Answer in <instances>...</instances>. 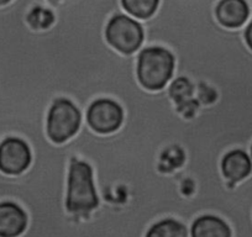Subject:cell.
Returning <instances> with one entry per match:
<instances>
[{"mask_svg": "<svg viewBox=\"0 0 252 237\" xmlns=\"http://www.w3.org/2000/svg\"><path fill=\"white\" fill-rule=\"evenodd\" d=\"M29 227V215L20 204L0 202V237H20Z\"/></svg>", "mask_w": 252, "mask_h": 237, "instance_id": "obj_7", "label": "cell"}, {"mask_svg": "<svg viewBox=\"0 0 252 237\" xmlns=\"http://www.w3.org/2000/svg\"><path fill=\"white\" fill-rule=\"evenodd\" d=\"M63 1H64V0H42V3H41L40 5L52 6V5H56V4L63 3Z\"/></svg>", "mask_w": 252, "mask_h": 237, "instance_id": "obj_14", "label": "cell"}, {"mask_svg": "<svg viewBox=\"0 0 252 237\" xmlns=\"http://www.w3.org/2000/svg\"><path fill=\"white\" fill-rule=\"evenodd\" d=\"M244 41L247 47L252 51V20L245 25L244 28Z\"/></svg>", "mask_w": 252, "mask_h": 237, "instance_id": "obj_13", "label": "cell"}, {"mask_svg": "<svg viewBox=\"0 0 252 237\" xmlns=\"http://www.w3.org/2000/svg\"><path fill=\"white\" fill-rule=\"evenodd\" d=\"M214 15L222 28L244 29L250 20V5L246 0H220L215 6Z\"/></svg>", "mask_w": 252, "mask_h": 237, "instance_id": "obj_8", "label": "cell"}, {"mask_svg": "<svg viewBox=\"0 0 252 237\" xmlns=\"http://www.w3.org/2000/svg\"><path fill=\"white\" fill-rule=\"evenodd\" d=\"M250 157H251V159H252V145H251V147H250Z\"/></svg>", "mask_w": 252, "mask_h": 237, "instance_id": "obj_16", "label": "cell"}, {"mask_svg": "<svg viewBox=\"0 0 252 237\" xmlns=\"http://www.w3.org/2000/svg\"><path fill=\"white\" fill-rule=\"evenodd\" d=\"M144 237H190L189 229L174 217L158 220L147 229Z\"/></svg>", "mask_w": 252, "mask_h": 237, "instance_id": "obj_10", "label": "cell"}, {"mask_svg": "<svg viewBox=\"0 0 252 237\" xmlns=\"http://www.w3.org/2000/svg\"><path fill=\"white\" fill-rule=\"evenodd\" d=\"M136 78L149 91L163 90L173 79L176 58L163 46H147L136 53Z\"/></svg>", "mask_w": 252, "mask_h": 237, "instance_id": "obj_2", "label": "cell"}, {"mask_svg": "<svg viewBox=\"0 0 252 237\" xmlns=\"http://www.w3.org/2000/svg\"><path fill=\"white\" fill-rule=\"evenodd\" d=\"M83 114L73 100L55 99L46 115V135L55 145H63L77 136L83 124Z\"/></svg>", "mask_w": 252, "mask_h": 237, "instance_id": "obj_3", "label": "cell"}, {"mask_svg": "<svg viewBox=\"0 0 252 237\" xmlns=\"http://www.w3.org/2000/svg\"><path fill=\"white\" fill-rule=\"evenodd\" d=\"M14 1V0H0V8H3V6L9 5V4Z\"/></svg>", "mask_w": 252, "mask_h": 237, "instance_id": "obj_15", "label": "cell"}, {"mask_svg": "<svg viewBox=\"0 0 252 237\" xmlns=\"http://www.w3.org/2000/svg\"><path fill=\"white\" fill-rule=\"evenodd\" d=\"M32 164V151L19 136H8L0 141V172L16 177L25 173Z\"/></svg>", "mask_w": 252, "mask_h": 237, "instance_id": "obj_5", "label": "cell"}, {"mask_svg": "<svg viewBox=\"0 0 252 237\" xmlns=\"http://www.w3.org/2000/svg\"><path fill=\"white\" fill-rule=\"evenodd\" d=\"M220 172L230 189L244 182L252 174V159L250 153L242 148L227 151L220 161Z\"/></svg>", "mask_w": 252, "mask_h": 237, "instance_id": "obj_6", "label": "cell"}, {"mask_svg": "<svg viewBox=\"0 0 252 237\" xmlns=\"http://www.w3.org/2000/svg\"><path fill=\"white\" fill-rule=\"evenodd\" d=\"M190 237H232L226 220L214 214H203L193 220L189 227Z\"/></svg>", "mask_w": 252, "mask_h": 237, "instance_id": "obj_9", "label": "cell"}, {"mask_svg": "<svg viewBox=\"0 0 252 237\" xmlns=\"http://www.w3.org/2000/svg\"><path fill=\"white\" fill-rule=\"evenodd\" d=\"M105 41L123 56L136 55L144 46L145 31L141 21L127 14H115L109 19L104 31Z\"/></svg>", "mask_w": 252, "mask_h": 237, "instance_id": "obj_4", "label": "cell"}, {"mask_svg": "<svg viewBox=\"0 0 252 237\" xmlns=\"http://www.w3.org/2000/svg\"><path fill=\"white\" fill-rule=\"evenodd\" d=\"M161 0H120L121 8L131 18L146 21L157 13Z\"/></svg>", "mask_w": 252, "mask_h": 237, "instance_id": "obj_11", "label": "cell"}, {"mask_svg": "<svg viewBox=\"0 0 252 237\" xmlns=\"http://www.w3.org/2000/svg\"><path fill=\"white\" fill-rule=\"evenodd\" d=\"M100 207L94 169L87 161L73 158L69 161L66 180L64 209L71 221V236H78L79 227L91 220Z\"/></svg>", "mask_w": 252, "mask_h": 237, "instance_id": "obj_1", "label": "cell"}, {"mask_svg": "<svg viewBox=\"0 0 252 237\" xmlns=\"http://www.w3.org/2000/svg\"><path fill=\"white\" fill-rule=\"evenodd\" d=\"M25 21L30 30L47 31L55 25L56 14L48 6L36 5L28 11Z\"/></svg>", "mask_w": 252, "mask_h": 237, "instance_id": "obj_12", "label": "cell"}]
</instances>
